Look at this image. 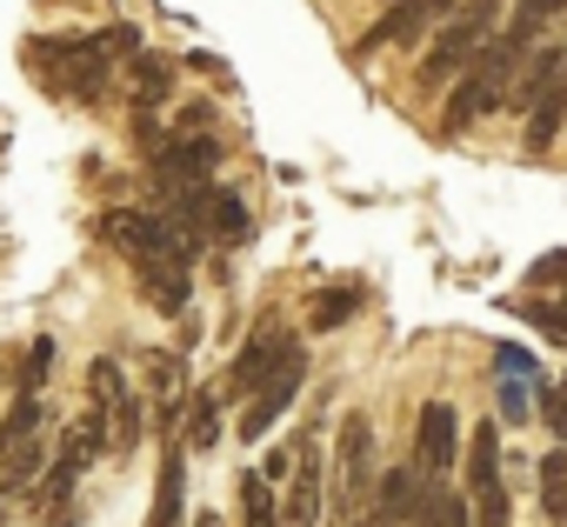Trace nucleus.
<instances>
[{"label":"nucleus","instance_id":"obj_4","mask_svg":"<svg viewBox=\"0 0 567 527\" xmlns=\"http://www.w3.org/2000/svg\"><path fill=\"white\" fill-rule=\"evenodd\" d=\"M368 487H374V421L348 414L341 441H334V507H341V520H354L368 507Z\"/></svg>","mask_w":567,"mask_h":527},{"label":"nucleus","instance_id":"obj_7","mask_svg":"<svg viewBox=\"0 0 567 527\" xmlns=\"http://www.w3.org/2000/svg\"><path fill=\"white\" fill-rule=\"evenodd\" d=\"M321 487H328L321 441L301 434V441H295V467H288V500H280V527H315V520H321Z\"/></svg>","mask_w":567,"mask_h":527},{"label":"nucleus","instance_id":"obj_25","mask_svg":"<svg viewBox=\"0 0 567 527\" xmlns=\"http://www.w3.org/2000/svg\"><path fill=\"white\" fill-rule=\"evenodd\" d=\"M54 354H61V348H54V334H41V341L28 348V368H21V394H41V388H48V374H54Z\"/></svg>","mask_w":567,"mask_h":527},{"label":"nucleus","instance_id":"obj_32","mask_svg":"<svg viewBox=\"0 0 567 527\" xmlns=\"http://www.w3.org/2000/svg\"><path fill=\"white\" fill-rule=\"evenodd\" d=\"M554 308H560V328H567V288H560V301H554Z\"/></svg>","mask_w":567,"mask_h":527},{"label":"nucleus","instance_id":"obj_12","mask_svg":"<svg viewBox=\"0 0 567 527\" xmlns=\"http://www.w3.org/2000/svg\"><path fill=\"white\" fill-rule=\"evenodd\" d=\"M134 281L161 314H187V294H194L187 268H174V260H134Z\"/></svg>","mask_w":567,"mask_h":527},{"label":"nucleus","instance_id":"obj_3","mask_svg":"<svg viewBox=\"0 0 567 527\" xmlns=\"http://www.w3.org/2000/svg\"><path fill=\"white\" fill-rule=\"evenodd\" d=\"M34 74L81 107H94L107 94V61L94 54V41H34Z\"/></svg>","mask_w":567,"mask_h":527},{"label":"nucleus","instance_id":"obj_28","mask_svg":"<svg viewBox=\"0 0 567 527\" xmlns=\"http://www.w3.org/2000/svg\"><path fill=\"white\" fill-rule=\"evenodd\" d=\"M527 288L547 294V288H567V254H540L534 268H527Z\"/></svg>","mask_w":567,"mask_h":527},{"label":"nucleus","instance_id":"obj_10","mask_svg":"<svg viewBox=\"0 0 567 527\" xmlns=\"http://www.w3.org/2000/svg\"><path fill=\"white\" fill-rule=\"evenodd\" d=\"M434 28V14H427V0H401V8H388L368 34H361V54H381V48H408V41H421Z\"/></svg>","mask_w":567,"mask_h":527},{"label":"nucleus","instance_id":"obj_6","mask_svg":"<svg viewBox=\"0 0 567 527\" xmlns=\"http://www.w3.org/2000/svg\"><path fill=\"white\" fill-rule=\"evenodd\" d=\"M301 381H308V354H301V341H295V348H288V361H280V368L254 388V401H247V414H240V427H234V434H240V441H267V427L295 407Z\"/></svg>","mask_w":567,"mask_h":527},{"label":"nucleus","instance_id":"obj_29","mask_svg":"<svg viewBox=\"0 0 567 527\" xmlns=\"http://www.w3.org/2000/svg\"><path fill=\"white\" fill-rule=\"evenodd\" d=\"M107 441H114L121 454L141 441V401H121V407H114V427H107Z\"/></svg>","mask_w":567,"mask_h":527},{"label":"nucleus","instance_id":"obj_24","mask_svg":"<svg viewBox=\"0 0 567 527\" xmlns=\"http://www.w3.org/2000/svg\"><path fill=\"white\" fill-rule=\"evenodd\" d=\"M514 314H520V321H527V328H534L540 341H567V328H560V308H554L547 294H534V301H520Z\"/></svg>","mask_w":567,"mask_h":527},{"label":"nucleus","instance_id":"obj_8","mask_svg":"<svg viewBox=\"0 0 567 527\" xmlns=\"http://www.w3.org/2000/svg\"><path fill=\"white\" fill-rule=\"evenodd\" d=\"M454 461H461V414L447 401H427L421 427H414V467L421 474H454Z\"/></svg>","mask_w":567,"mask_h":527},{"label":"nucleus","instance_id":"obj_15","mask_svg":"<svg viewBox=\"0 0 567 527\" xmlns=\"http://www.w3.org/2000/svg\"><path fill=\"white\" fill-rule=\"evenodd\" d=\"M181 421H187V427H181V447H187V454H214V447H220V394H214V388H200Z\"/></svg>","mask_w":567,"mask_h":527},{"label":"nucleus","instance_id":"obj_22","mask_svg":"<svg viewBox=\"0 0 567 527\" xmlns=\"http://www.w3.org/2000/svg\"><path fill=\"white\" fill-rule=\"evenodd\" d=\"M34 434H41V394H21L14 414H8V427H0V447H21Z\"/></svg>","mask_w":567,"mask_h":527},{"label":"nucleus","instance_id":"obj_5","mask_svg":"<svg viewBox=\"0 0 567 527\" xmlns=\"http://www.w3.org/2000/svg\"><path fill=\"white\" fill-rule=\"evenodd\" d=\"M467 494H474V527H507V480H501V427L481 421L467 441Z\"/></svg>","mask_w":567,"mask_h":527},{"label":"nucleus","instance_id":"obj_20","mask_svg":"<svg viewBox=\"0 0 567 527\" xmlns=\"http://www.w3.org/2000/svg\"><path fill=\"white\" fill-rule=\"evenodd\" d=\"M560 114H567V94H560V101H540V107L527 114V141H520V147H527V154H547L554 134H560Z\"/></svg>","mask_w":567,"mask_h":527},{"label":"nucleus","instance_id":"obj_26","mask_svg":"<svg viewBox=\"0 0 567 527\" xmlns=\"http://www.w3.org/2000/svg\"><path fill=\"white\" fill-rule=\"evenodd\" d=\"M87 394H94V407H101V414H107V401L121 407V401H127V381H121V368H114V361H94V368H87Z\"/></svg>","mask_w":567,"mask_h":527},{"label":"nucleus","instance_id":"obj_23","mask_svg":"<svg viewBox=\"0 0 567 527\" xmlns=\"http://www.w3.org/2000/svg\"><path fill=\"white\" fill-rule=\"evenodd\" d=\"M534 414L547 421V434H554V441H567V381H540Z\"/></svg>","mask_w":567,"mask_h":527},{"label":"nucleus","instance_id":"obj_19","mask_svg":"<svg viewBox=\"0 0 567 527\" xmlns=\"http://www.w3.org/2000/svg\"><path fill=\"white\" fill-rule=\"evenodd\" d=\"M560 8H567V0H520V8H514V21H507L501 34H507L514 48H534V34H540V28H547Z\"/></svg>","mask_w":567,"mask_h":527},{"label":"nucleus","instance_id":"obj_11","mask_svg":"<svg viewBox=\"0 0 567 527\" xmlns=\"http://www.w3.org/2000/svg\"><path fill=\"white\" fill-rule=\"evenodd\" d=\"M147 527H187V447L174 441L161 461V487H154V514Z\"/></svg>","mask_w":567,"mask_h":527},{"label":"nucleus","instance_id":"obj_14","mask_svg":"<svg viewBox=\"0 0 567 527\" xmlns=\"http://www.w3.org/2000/svg\"><path fill=\"white\" fill-rule=\"evenodd\" d=\"M200 234L207 240H220V247H234V240H247L254 234V220H247V207H240V194H207V207H200Z\"/></svg>","mask_w":567,"mask_h":527},{"label":"nucleus","instance_id":"obj_9","mask_svg":"<svg viewBox=\"0 0 567 527\" xmlns=\"http://www.w3.org/2000/svg\"><path fill=\"white\" fill-rule=\"evenodd\" d=\"M288 348H295V334H288V328H280V321H260V328H254V341L234 354L227 388H234V394H254V388H260L280 361H288Z\"/></svg>","mask_w":567,"mask_h":527},{"label":"nucleus","instance_id":"obj_13","mask_svg":"<svg viewBox=\"0 0 567 527\" xmlns=\"http://www.w3.org/2000/svg\"><path fill=\"white\" fill-rule=\"evenodd\" d=\"M48 474V447H41V434L34 441H21V447H0V494H34V480Z\"/></svg>","mask_w":567,"mask_h":527},{"label":"nucleus","instance_id":"obj_17","mask_svg":"<svg viewBox=\"0 0 567 527\" xmlns=\"http://www.w3.org/2000/svg\"><path fill=\"white\" fill-rule=\"evenodd\" d=\"M354 314H361V288H354V281H341V288H321V294H315V308H308V321H315L321 334H328V328H348Z\"/></svg>","mask_w":567,"mask_h":527},{"label":"nucleus","instance_id":"obj_2","mask_svg":"<svg viewBox=\"0 0 567 527\" xmlns=\"http://www.w3.org/2000/svg\"><path fill=\"white\" fill-rule=\"evenodd\" d=\"M501 34V0H467L461 14H447L441 21V34H434V48L421 54V87H441V81H454L487 41Z\"/></svg>","mask_w":567,"mask_h":527},{"label":"nucleus","instance_id":"obj_30","mask_svg":"<svg viewBox=\"0 0 567 527\" xmlns=\"http://www.w3.org/2000/svg\"><path fill=\"white\" fill-rule=\"evenodd\" d=\"M501 414H507V421H527V414H534V401H527L520 381H501Z\"/></svg>","mask_w":567,"mask_h":527},{"label":"nucleus","instance_id":"obj_27","mask_svg":"<svg viewBox=\"0 0 567 527\" xmlns=\"http://www.w3.org/2000/svg\"><path fill=\"white\" fill-rule=\"evenodd\" d=\"M494 374H501V381H527V374H534V354L514 348V341H494Z\"/></svg>","mask_w":567,"mask_h":527},{"label":"nucleus","instance_id":"obj_33","mask_svg":"<svg viewBox=\"0 0 567 527\" xmlns=\"http://www.w3.org/2000/svg\"><path fill=\"white\" fill-rule=\"evenodd\" d=\"M194 527H220V520H214V514H200V520H194Z\"/></svg>","mask_w":567,"mask_h":527},{"label":"nucleus","instance_id":"obj_31","mask_svg":"<svg viewBox=\"0 0 567 527\" xmlns=\"http://www.w3.org/2000/svg\"><path fill=\"white\" fill-rule=\"evenodd\" d=\"M461 8H467V0H427V14H434V21H447V14H461Z\"/></svg>","mask_w":567,"mask_h":527},{"label":"nucleus","instance_id":"obj_16","mask_svg":"<svg viewBox=\"0 0 567 527\" xmlns=\"http://www.w3.org/2000/svg\"><path fill=\"white\" fill-rule=\"evenodd\" d=\"M127 68H134V107H141V114L167 107V94H174V68H167L161 54H134Z\"/></svg>","mask_w":567,"mask_h":527},{"label":"nucleus","instance_id":"obj_34","mask_svg":"<svg viewBox=\"0 0 567 527\" xmlns=\"http://www.w3.org/2000/svg\"><path fill=\"white\" fill-rule=\"evenodd\" d=\"M381 8H401V0H381Z\"/></svg>","mask_w":567,"mask_h":527},{"label":"nucleus","instance_id":"obj_1","mask_svg":"<svg viewBox=\"0 0 567 527\" xmlns=\"http://www.w3.org/2000/svg\"><path fill=\"white\" fill-rule=\"evenodd\" d=\"M527 61V48H514L507 34H494L487 41V54H474V68H467V81L454 87V101H447V134H461V127H474L481 114H494V107H507V87H514V68Z\"/></svg>","mask_w":567,"mask_h":527},{"label":"nucleus","instance_id":"obj_18","mask_svg":"<svg viewBox=\"0 0 567 527\" xmlns=\"http://www.w3.org/2000/svg\"><path fill=\"white\" fill-rule=\"evenodd\" d=\"M240 520H247V527H280L274 480H260V467H247V474H240Z\"/></svg>","mask_w":567,"mask_h":527},{"label":"nucleus","instance_id":"obj_21","mask_svg":"<svg viewBox=\"0 0 567 527\" xmlns=\"http://www.w3.org/2000/svg\"><path fill=\"white\" fill-rule=\"evenodd\" d=\"M94 54L114 68V61H134V54H147V48H141V28L114 21V28H101V34H94Z\"/></svg>","mask_w":567,"mask_h":527}]
</instances>
